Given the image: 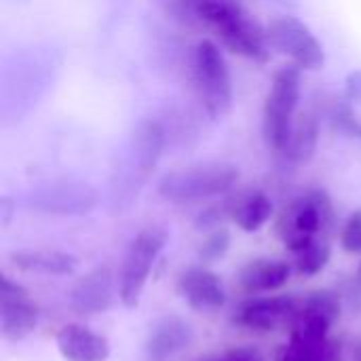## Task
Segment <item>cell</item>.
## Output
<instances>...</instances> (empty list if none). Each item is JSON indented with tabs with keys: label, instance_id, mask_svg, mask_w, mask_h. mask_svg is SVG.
Here are the masks:
<instances>
[{
	"label": "cell",
	"instance_id": "obj_1",
	"mask_svg": "<svg viewBox=\"0 0 361 361\" xmlns=\"http://www.w3.org/2000/svg\"><path fill=\"white\" fill-rule=\"evenodd\" d=\"M197 21L207 25L220 42L235 55L267 63L271 47L267 40V25H262L237 0H190Z\"/></svg>",
	"mask_w": 361,
	"mask_h": 361
},
{
	"label": "cell",
	"instance_id": "obj_2",
	"mask_svg": "<svg viewBox=\"0 0 361 361\" xmlns=\"http://www.w3.org/2000/svg\"><path fill=\"white\" fill-rule=\"evenodd\" d=\"M239 182V167L224 161H205L167 171L159 180V195L171 203H195L226 195Z\"/></svg>",
	"mask_w": 361,
	"mask_h": 361
},
{
	"label": "cell",
	"instance_id": "obj_3",
	"mask_svg": "<svg viewBox=\"0 0 361 361\" xmlns=\"http://www.w3.org/2000/svg\"><path fill=\"white\" fill-rule=\"evenodd\" d=\"M334 222V207L326 190H309L294 201H290L277 216L275 233L281 243L298 254L322 241L324 235Z\"/></svg>",
	"mask_w": 361,
	"mask_h": 361
},
{
	"label": "cell",
	"instance_id": "obj_4",
	"mask_svg": "<svg viewBox=\"0 0 361 361\" xmlns=\"http://www.w3.org/2000/svg\"><path fill=\"white\" fill-rule=\"evenodd\" d=\"M192 80L207 116L222 121L233 108V76L224 53L212 38H203L195 47Z\"/></svg>",
	"mask_w": 361,
	"mask_h": 361
},
{
	"label": "cell",
	"instance_id": "obj_5",
	"mask_svg": "<svg viewBox=\"0 0 361 361\" xmlns=\"http://www.w3.org/2000/svg\"><path fill=\"white\" fill-rule=\"evenodd\" d=\"M300 85L298 66H283L273 76L262 110V137L273 152L281 154L290 142L300 104Z\"/></svg>",
	"mask_w": 361,
	"mask_h": 361
},
{
	"label": "cell",
	"instance_id": "obj_6",
	"mask_svg": "<svg viewBox=\"0 0 361 361\" xmlns=\"http://www.w3.org/2000/svg\"><path fill=\"white\" fill-rule=\"evenodd\" d=\"M165 245L167 233L159 226H148L131 239L118 271V298L127 309L137 307L150 271Z\"/></svg>",
	"mask_w": 361,
	"mask_h": 361
},
{
	"label": "cell",
	"instance_id": "obj_7",
	"mask_svg": "<svg viewBox=\"0 0 361 361\" xmlns=\"http://www.w3.org/2000/svg\"><path fill=\"white\" fill-rule=\"evenodd\" d=\"M267 40L271 51H277L292 59L300 70H319L326 63L324 44L313 30L298 17L283 15L267 25Z\"/></svg>",
	"mask_w": 361,
	"mask_h": 361
},
{
	"label": "cell",
	"instance_id": "obj_8",
	"mask_svg": "<svg viewBox=\"0 0 361 361\" xmlns=\"http://www.w3.org/2000/svg\"><path fill=\"white\" fill-rule=\"evenodd\" d=\"M302 300L294 296H269L256 298L241 305L235 311L233 322L241 328L254 332H277L283 328H294Z\"/></svg>",
	"mask_w": 361,
	"mask_h": 361
},
{
	"label": "cell",
	"instance_id": "obj_9",
	"mask_svg": "<svg viewBox=\"0 0 361 361\" xmlns=\"http://www.w3.org/2000/svg\"><path fill=\"white\" fill-rule=\"evenodd\" d=\"M38 324V307L32 300L30 292L11 281L8 277H0V330L6 341H23L34 332Z\"/></svg>",
	"mask_w": 361,
	"mask_h": 361
},
{
	"label": "cell",
	"instance_id": "obj_10",
	"mask_svg": "<svg viewBox=\"0 0 361 361\" xmlns=\"http://www.w3.org/2000/svg\"><path fill=\"white\" fill-rule=\"evenodd\" d=\"M32 205L55 216H85L97 205V192L89 184L59 182L38 188L32 195Z\"/></svg>",
	"mask_w": 361,
	"mask_h": 361
},
{
	"label": "cell",
	"instance_id": "obj_11",
	"mask_svg": "<svg viewBox=\"0 0 361 361\" xmlns=\"http://www.w3.org/2000/svg\"><path fill=\"white\" fill-rule=\"evenodd\" d=\"M118 294L116 279L110 267H97L82 275L70 290V307L78 315L106 313Z\"/></svg>",
	"mask_w": 361,
	"mask_h": 361
},
{
	"label": "cell",
	"instance_id": "obj_12",
	"mask_svg": "<svg viewBox=\"0 0 361 361\" xmlns=\"http://www.w3.org/2000/svg\"><path fill=\"white\" fill-rule=\"evenodd\" d=\"M178 290L182 298L195 311H218L226 302L222 279L205 267H188L178 277Z\"/></svg>",
	"mask_w": 361,
	"mask_h": 361
},
{
	"label": "cell",
	"instance_id": "obj_13",
	"mask_svg": "<svg viewBox=\"0 0 361 361\" xmlns=\"http://www.w3.org/2000/svg\"><path fill=\"white\" fill-rule=\"evenodd\" d=\"M192 343V328L176 315L161 317L148 332L144 351L148 361H167Z\"/></svg>",
	"mask_w": 361,
	"mask_h": 361
},
{
	"label": "cell",
	"instance_id": "obj_14",
	"mask_svg": "<svg viewBox=\"0 0 361 361\" xmlns=\"http://www.w3.org/2000/svg\"><path fill=\"white\" fill-rule=\"evenodd\" d=\"M55 341L61 357L68 361H106L110 355L108 338L87 326L68 324L57 332Z\"/></svg>",
	"mask_w": 361,
	"mask_h": 361
},
{
	"label": "cell",
	"instance_id": "obj_15",
	"mask_svg": "<svg viewBox=\"0 0 361 361\" xmlns=\"http://www.w3.org/2000/svg\"><path fill=\"white\" fill-rule=\"evenodd\" d=\"M338 317H341L338 294H334L330 290H319V292L309 294L302 300L298 319H296L292 330L328 336L330 328L338 322Z\"/></svg>",
	"mask_w": 361,
	"mask_h": 361
},
{
	"label": "cell",
	"instance_id": "obj_16",
	"mask_svg": "<svg viewBox=\"0 0 361 361\" xmlns=\"http://www.w3.org/2000/svg\"><path fill=\"white\" fill-rule=\"evenodd\" d=\"M290 264L277 258H256L250 260L239 271V288L245 294H267L283 288L290 279Z\"/></svg>",
	"mask_w": 361,
	"mask_h": 361
},
{
	"label": "cell",
	"instance_id": "obj_17",
	"mask_svg": "<svg viewBox=\"0 0 361 361\" xmlns=\"http://www.w3.org/2000/svg\"><path fill=\"white\" fill-rule=\"evenodd\" d=\"M133 163L142 180H146L157 167L165 148V127L157 118H142L131 135Z\"/></svg>",
	"mask_w": 361,
	"mask_h": 361
},
{
	"label": "cell",
	"instance_id": "obj_18",
	"mask_svg": "<svg viewBox=\"0 0 361 361\" xmlns=\"http://www.w3.org/2000/svg\"><path fill=\"white\" fill-rule=\"evenodd\" d=\"M11 262L23 273H40V275H72L76 271L78 260L72 254L57 250H19L11 254Z\"/></svg>",
	"mask_w": 361,
	"mask_h": 361
},
{
	"label": "cell",
	"instance_id": "obj_19",
	"mask_svg": "<svg viewBox=\"0 0 361 361\" xmlns=\"http://www.w3.org/2000/svg\"><path fill=\"white\" fill-rule=\"evenodd\" d=\"M279 361H341V345L330 336L292 330Z\"/></svg>",
	"mask_w": 361,
	"mask_h": 361
},
{
	"label": "cell",
	"instance_id": "obj_20",
	"mask_svg": "<svg viewBox=\"0 0 361 361\" xmlns=\"http://www.w3.org/2000/svg\"><path fill=\"white\" fill-rule=\"evenodd\" d=\"M273 201L260 190L241 195L231 205V218L243 233H258L273 218Z\"/></svg>",
	"mask_w": 361,
	"mask_h": 361
},
{
	"label": "cell",
	"instance_id": "obj_21",
	"mask_svg": "<svg viewBox=\"0 0 361 361\" xmlns=\"http://www.w3.org/2000/svg\"><path fill=\"white\" fill-rule=\"evenodd\" d=\"M319 144V123L313 114H300L296 116L290 142L286 150L281 152L290 163L294 165H305L315 157Z\"/></svg>",
	"mask_w": 361,
	"mask_h": 361
},
{
	"label": "cell",
	"instance_id": "obj_22",
	"mask_svg": "<svg viewBox=\"0 0 361 361\" xmlns=\"http://www.w3.org/2000/svg\"><path fill=\"white\" fill-rule=\"evenodd\" d=\"M330 256H332L330 245L324 239L315 241L313 245H309L307 250L296 254V273L302 277H313L328 267Z\"/></svg>",
	"mask_w": 361,
	"mask_h": 361
},
{
	"label": "cell",
	"instance_id": "obj_23",
	"mask_svg": "<svg viewBox=\"0 0 361 361\" xmlns=\"http://www.w3.org/2000/svg\"><path fill=\"white\" fill-rule=\"evenodd\" d=\"M231 250V233L226 228H214L199 247V258L203 262H216Z\"/></svg>",
	"mask_w": 361,
	"mask_h": 361
},
{
	"label": "cell",
	"instance_id": "obj_24",
	"mask_svg": "<svg viewBox=\"0 0 361 361\" xmlns=\"http://www.w3.org/2000/svg\"><path fill=\"white\" fill-rule=\"evenodd\" d=\"M341 245L349 254H361V209L353 212L343 226Z\"/></svg>",
	"mask_w": 361,
	"mask_h": 361
},
{
	"label": "cell",
	"instance_id": "obj_25",
	"mask_svg": "<svg viewBox=\"0 0 361 361\" xmlns=\"http://www.w3.org/2000/svg\"><path fill=\"white\" fill-rule=\"evenodd\" d=\"M199 361H264V357L254 347H235V349H226L222 353L207 355Z\"/></svg>",
	"mask_w": 361,
	"mask_h": 361
},
{
	"label": "cell",
	"instance_id": "obj_26",
	"mask_svg": "<svg viewBox=\"0 0 361 361\" xmlns=\"http://www.w3.org/2000/svg\"><path fill=\"white\" fill-rule=\"evenodd\" d=\"M347 95L351 102H361V70L351 72L347 78Z\"/></svg>",
	"mask_w": 361,
	"mask_h": 361
},
{
	"label": "cell",
	"instance_id": "obj_27",
	"mask_svg": "<svg viewBox=\"0 0 361 361\" xmlns=\"http://www.w3.org/2000/svg\"><path fill=\"white\" fill-rule=\"evenodd\" d=\"M353 361H361V343L355 347V351H353Z\"/></svg>",
	"mask_w": 361,
	"mask_h": 361
},
{
	"label": "cell",
	"instance_id": "obj_28",
	"mask_svg": "<svg viewBox=\"0 0 361 361\" xmlns=\"http://www.w3.org/2000/svg\"><path fill=\"white\" fill-rule=\"evenodd\" d=\"M355 279H357V283L361 286V264H360V269H357V277H355Z\"/></svg>",
	"mask_w": 361,
	"mask_h": 361
},
{
	"label": "cell",
	"instance_id": "obj_29",
	"mask_svg": "<svg viewBox=\"0 0 361 361\" xmlns=\"http://www.w3.org/2000/svg\"><path fill=\"white\" fill-rule=\"evenodd\" d=\"M360 135H361V127H360Z\"/></svg>",
	"mask_w": 361,
	"mask_h": 361
}]
</instances>
